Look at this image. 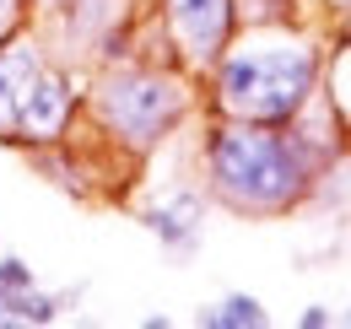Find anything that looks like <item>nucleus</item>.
<instances>
[{"label": "nucleus", "mask_w": 351, "mask_h": 329, "mask_svg": "<svg viewBox=\"0 0 351 329\" xmlns=\"http://www.w3.org/2000/svg\"><path fill=\"white\" fill-rule=\"evenodd\" d=\"M341 151L319 146L298 124H243V119H211L200 135V173L206 200L243 221H281L303 210L319 195V178Z\"/></svg>", "instance_id": "obj_1"}, {"label": "nucleus", "mask_w": 351, "mask_h": 329, "mask_svg": "<svg viewBox=\"0 0 351 329\" xmlns=\"http://www.w3.org/2000/svg\"><path fill=\"white\" fill-rule=\"evenodd\" d=\"M324 43L298 16L287 22H238L211 71H206V108L211 119L243 124H292L324 82Z\"/></svg>", "instance_id": "obj_2"}, {"label": "nucleus", "mask_w": 351, "mask_h": 329, "mask_svg": "<svg viewBox=\"0 0 351 329\" xmlns=\"http://www.w3.org/2000/svg\"><path fill=\"white\" fill-rule=\"evenodd\" d=\"M92 124L103 130V141L119 157H152L157 146H168L178 124L195 108V76L162 65V60H119V65H92L87 76V103Z\"/></svg>", "instance_id": "obj_3"}, {"label": "nucleus", "mask_w": 351, "mask_h": 329, "mask_svg": "<svg viewBox=\"0 0 351 329\" xmlns=\"http://www.w3.org/2000/svg\"><path fill=\"white\" fill-rule=\"evenodd\" d=\"M238 0H157V27L189 76H206L227 38L238 33Z\"/></svg>", "instance_id": "obj_4"}, {"label": "nucleus", "mask_w": 351, "mask_h": 329, "mask_svg": "<svg viewBox=\"0 0 351 329\" xmlns=\"http://www.w3.org/2000/svg\"><path fill=\"white\" fill-rule=\"evenodd\" d=\"M82 76H76V65H65V60H49L44 71H38V82L33 92L22 97V114L11 124V146H54V141H65L71 135V124L82 114V103H87V92H82Z\"/></svg>", "instance_id": "obj_5"}, {"label": "nucleus", "mask_w": 351, "mask_h": 329, "mask_svg": "<svg viewBox=\"0 0 351 329\" xmlns=\"http://www.w3.org/2000/svg\"><path fill=\"white\" fill-rule=\"evenodd\" d=\"M141 227L162 243V254L189 259L206 238V189H173L157 206H141Z\"/></svg>", "instance_id": "obj_6"}, {"label": "nucleus", "mask_w": 351, "mask_h": 329, "mask_svg": "<svg viewBox=\"0 0 351 329\" xmlns=\"http://www.w3.org/2000/svg\"><path fill=\"white\" fill-rule=\"evenodd\" d=\"M49 60V38L44 33H16V38L0 43V141L11 135V124H16V114H22V97L33 92V82H38V71H44Z\"/></svg>", "instance_id": "obj_7"}, {"label": "nucleus", "mask_w": 351, "mask_h": 329, "mask_svg": "<svg viewBox=\"0 0 351 329\" xmlns=\"http://www.w3.org/2000/svg\"><path fill=\"white\" fill-rule=\"evenodd\" d=\"M195 324L200 329H265L270 313H265V302L254 291H227L217 308H200L195 313Z\"/></svg>", "instance_id": "obj_8"}, {"label": "nucleus", "mask_w": 351, "mask_h": 329, "mask_svg": "<svg viewBox=\"0 0 351 329\" xmlns=\"http://www.w3.org/2000/svg\"><path fill=\"white\" fill-rule=\"evenodd\" d=\"M65 313V297H54V291H38V287H22L11 291L5 302H0V329H16V324H54Z\"/></svg>", "instance_id": "obj_9"}, {"label": "nucleus", "mask_w": 351, "mask_h": 329, "mask_svg": "<svg viewBox=\"0 0 351 329\" xmlns=\"http://www.w3.org/2000/svg\"><path fill=\"white\" fill-rule=\"evenodd\" d=\"M324 92H330V103H335V114L346 119V130H351V33L346 38H335V49L324 54Z\"/></svg>", "instance_id": "obj_10"}, {"label": "nucleus", "mask_w": 351, "mask_h": 329, "mask_svg": "<svg viewBox=\"0 0 351 329\" xmlns=\"http://www.w3.org/2000/svg\"><path fill=\"white\" fill-rule=\"evenodd\" d=\"M33 22H38V5H33V0H0V43L27 33Z\"/></svg>", "instance_id": "obj_11"}, {"label": "nucleus", "mask_w": 351, "mask_h": 329, "mask_svg": "<svg viewBox=\"0 0 351 329\" xmlns=\"http://www.w3.org/2000/svg\"><path fill=\"white\" fill-rule=\"evenodd\" d=\"M22 287H38V281H33V265L16 259V254H0V302H5L11 291H22Z\"/></svg>", "instance_id": "obj_12"}, {"label": "nucleus", "mask_w": 351, "mask_h": 329, "mask_svg": "<svg viewBox=\"0 0 351 329\" xmlns=\"http://www.w3.org/2000/svg\"><path fill=\"white\" fill-rule=\"evenodd\" d=\"M298 324H303V329H330V308H319V302H313V308L298 313Z\"/></svg>", "instance_id": "obj_13"}, {"label": "nucleus", "mask_w": 351, "mask_h": 329, "mask_svg": "<svg viewBox=\"0 0 351 329\" xmlns=\"http://www.w3.org/2000/svg\"><path fill=\"white\" fill-rule=\"evenodd\" d=\"M168 324H173L168 313H146V319H141V329H168Z\"/></svg>", "instance_id": "obj_14"}, {"label": "nucleus", "mask_w": 351, "mask_h": 329, "mask_svg": "<svg viewBox=\"0 0 351 329\" xmlns=\"http://www.w3.org/2000/svg\"><path fill=\"white\" fill-rule=\"evenodd\" d=\"M281 5H303V0H281Z\"/></svg>", "instance_id": "obj_15"}, {"label": "nucleus", "mask_w": 351, "mask_h": 329, "mask_svg": "<svg viewBox=\"0 0 351 329\" xmlns=\"http://www.w3.org/2000/svg\"><path fill=\"white\" fill-rule=\"evenodd\" d=\"M341 319H346V324H351V308H346V313H341Z\"/></svg>", "instance_id": "obj_16"}]
</instances>
